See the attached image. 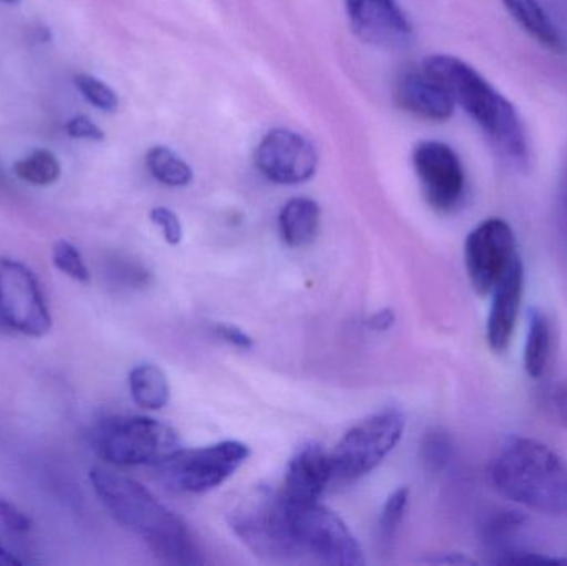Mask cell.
<instances>
[{"mask_svg":"<svg viewBox=\"0 0 567 566\" xmlns=\"http://www.w3.org/2000/svg\"><path fill=\"white\" fill-rule=\"evenodd\" d=\"M52 263L62 275L79 282L90 281L89 266H86L82 253L66 239H60L53 245Z\"/></svg>","mask_w":567,"mask_h":566,"instance_id":"cell-26","label":"cell"},{"mask_svg":"<svg viewBox=\"0 0 567 566\" xmlns=\"http://www.w3.org/2000/svg\"><path fill=\"white\" fill-rule=\"evenodd\" d=\"M259 172L278 185H300L316 175L319 153L299 133L275 128L261 140L255 153Z\"/></svg>","mask_w":567,"mask_h":566,"instance_id":"cell-12","label":"cell"},{"mask_svg":"<svg viewBox=\"0 0 567 566\" xmlns=\"http://www.w3.org/2000/svg\"><path fill=\"white\" fill-rule=\"evenodd\" d=\"M146 168L153 178L173 188H183L193 182V169L168 146H153L146 153Z\"/></svg>","mask_w":567,"mask_h":566,"instance_id":"cell-21","label":"cell"},{"mask_svg":"<svg viewBox=\"0 0 567 566\" xmlns=\"http://www.w3.org/2000/svg\"><path fill=\"white\" fill-rule=\"evenodd\" d=\"M330 482L332 465L329 452L319 444H307L290 459L279 495L287 505L312 504L319 502Z\"/></svg>","mask_w":567,"mask_h":566,"instance_id":"cell-14","label":"cell"},{"mask_svg":"<svg viewBox=\"0 0 567 566\" xmlns=\"http://www.w3.org/2000/svg\"><path fill=\"white\" fill-rule=\"evenodd\" d=\"M320 229V206L310 198H292L279 213V233L290 248H303L316 241Z\"/></svg>","mask_w":567,"mask_h":566,"instance_id":"cell-17","label":"cell"},{"mask_svg":"<svg viewBox=\"0 0 567 566\" xmlns=\"http://www.w3.org/2000/svg\"><path fill=\"white\" fill-rule=\"evenodd\" d=\"M93 442L99 457L118 467L156 465L179 449L175 429L143 415L106 419L96 429Z\"/></svg>","mask_w":567,"mask_h":566,"instance_id":"cell-4","label":"cell"},{"mask_svg":"<svg viewBox=\"0 0 567 566\" xmlns=\"http://www.w3.org/2000/svg\"><path fill=\"white\" fill-rule=\"evenodd\" d=\"M551 356V326L545 312L529 311L528 336L525 344V369L533 379H539L548 368Z\"/></svg>","mask_w":567,"mask_h":566,"instance_id":"cell-20","label":"cell"},{"mask_svg":"<svg viewBox=\"0 0 567 566\" xmlns=\"http://www.w3.org/2000/svg\"><path fill=\"white\" fill-rule=\"evenodd\" d=\"M0 322L29 338H42L52 329L35 275L12 258H0Z\"/></svg>","mask_w":567,"mask_h":566,"instance_id":"cell-8","label":"cell"},{"mask_svg":"<svg viewBox=\"0 0 567 566\" xmlns=\"http://www.w3.org/2000/svg\"><path fill=\"white\" fill-rule=\"evenodd\" d=\"M30 518L23 512H20L16 505L0 497V542H3V535L7 537H22L30 532ZM7 545V544H6Z\"/></svg>","mask_w":567,"mask_h":566,"instance_id":"cell-27","label":"cell"},{"mask_svg":"<svg viewBox=\"0 0 567 566\" xmlns=\"http://www.w3.org/2000/svg\"><path fill=\"white\" fill-rule=\"evenodd\" d=\"M282 505L290 534L300 554L306 552L327 565H365L362 547L336 512L319 502L303 505H287L282 502Z\"/></svg>","mask_w":567,"mask_h":566,"instance_id":"cell-7","label":"cell"},{"mask_svg":"<svg viewBox=\"0 0 567 566\" xmlns=\"http://www.w3.org/2000/svg\"><path fill=\"white\" fill-rule=\"evenodd\" d=\"M17 178L33 186H50L60 178L59 159L49 150H35L27 158L19 159L13 165Z\"/></svg>","mask_w":567,"mask_h":566,"instance_id":"cell-22","label":"cell"},{"mask_svg":"<svg viewBox=\"0 0 567 566\" xmlns=\"http://www.w3.org/2000/svg\"><path fill=\"white\" fill-rule=\"evenodd\" d=\"M412 159L426 203L442 215L455 212L466 192L465 169L455 150L446 143L425 140L415 146Z\"/></svg>","mask_w":567,"mask_h":566,"instance_id":"cell-10","label":"cell"},{"mask_svg":"<svg viewBox=\"0 0 567 566\" xmlns=\"http://www.w3.org/2000/svg\"><path fill=\"white\" fill-rule=\"evenodd\" d=\"M516 255L515 233L505 219L480 223L465 243L466 272L473 289L480 296L492 295Z\"/></svg>","mask_w":567,"mask_h":566,"instance_id":"cell-11","label":"cell"},{"mask_svg":"<svg viewBox=\"0 0 567 566\" xmlns=\"http://www.w3.org/2000/svg\"><path fill=\"white\" fill-rule=\"evenodd\" d=\"M543 398L549 414L567 431V384L549 385Z\"/></svg>","mask_w":567,"mask_h":566,"instance_id":"cell-29","label":"cell"},{"mask_svg":"<svg viewBox=\"0 0 567 566\" xmlns=\"http://www.w3.org/2000/svg\"><path fill=\"white\" fill-rule=\"evenodd\" d=\"M393 319H395V316H393L390 309H386V311L377 312V315L370 319V326H372L373 329H389L390 326L393 325Z\"/></svg>","mask_w":567,"mask_h":566,"instance_id":"cell-33","label":"cell"},{"mask_svg":"<svg viewBox=\"0 0 567 566\" xmlns=\"http://www.w3.org/2000/svg\"><path fill=\"white\" fill-rule=\"evenodd\" d=\"M130 392L140 408L159 411L169 402L172 389L165 372L155 364H140L130 372Z\"/></svg>","mask_w":567,"mask_h":566,"instance_id":"cell-19","label":"cell"},{"mask_svg":"<svg viewBox=\"0 0 567 566\" xmlns=\"http://www.w3.org/2000/svg\"><path fill=\"white\" fill-rule=\"evenodd\" d=\"M395 100L420 119L445 122L455 112L452 95L423 69H406L395 83Z\"/></svg>","mask_w":567,"mask_h":566,"instance_id":"cell-16","label":"cell"},{"mask_svg":"<svg viewBox=\"0 0 567 566\" xmlns=\"http://www.w3.org/2000/svg\"><path fill=\"white\" fill-rule=\"evenodd\" d=\"M231 527L259 557L286 562L300 554L279 495L262 494L255 504L235 512Z\"/></svg>","mask_w":567,"mask_h":566,"instance_id":"cell-9","label":"cell"},{"mask_svg":"<svg viewBox=\"0 0 567 566\" xmlns=\"http://www.w3.org/2000/svg\"><path fill=\"white\" fill-rule=\"evenodd\" d=\"M213 331H215L216 336H219L223 341L236 346V348L251 349L252 346H255L251 336L246 335L238 326L223 325V322H219V325L213 326Z\"/></svg>","mask_w":567,"mask_h":566,"instance_id":"cell-31","label":"cell"},{"mask_svg":"<svg viewBox=\"0 0 567 566\" xmlns=\"http://www.w3.org/2000/svg\"><path fill=\"white\" fill-rule=\"evenodd\" d=\"M405 418L396 409L377 412L353 425L330 452L332 482L349 484L379 467L402 439Z\"/></svg>","mask_w":567,"mask_h":566,"instance_id":"cell-5","label":"cell"},{"mask_svg":"<svg viewBox=\"0 0 567 566\" xmlns=\"http://www.w3.org/2000/svg\"><path fill=\"white\" fill-rule=\"evenodd\" d=\"M526 518L519 512H502L495 515L485 527V542L489 547L506 555L513 550V538L525 527Z\"/></svg>","mask_w":567,"mask_h":566,"instance_id":"cell-23","label":"cell"},{"mask_svg":"<svg viewBox=\"0 0 567 566\" xmlns=\"http://www.w3.org/2000/svg\"><path fill=\"white\" fill-rule=\"evenodd\" d=\"M150 219L158 226L168 245L178 246L183 241V225L175 212L165 206H156L150 212Z\"/></svg>","mask_w":567,"mask_h":566,"instance_id":"cell-28","label":"cell"},{"mask_svg":"<svg viewBox=\"0 0 567 566\" xmlns=\"http://www.w3.org/2000/svg\"><path fill=\"white\" fill-rule=\"evenodd\" d=\"M426 461L433 465V467H443L449 461L450 444L446 441L445 435H432L429 438V442L425 444Z\"/></svg>","mask_w":567,"mask_h":566,"instance_id":"cell-32","label":"cell"},{"mask_svg":"<svg viewBox=\"0 0 567 566\" xmlns=\"http://www.w3.org/2000/svg\"><path fill=\"white\" fill-rule=\"evenodd\" d=\"M559 209H561L563 223L567 229V162L561 176V185H559Z\"/></svg>","mask_w":567,"mask_h":566,"instance_id":"cell-34","label":"cell"},{"mask_svg":"<svg viewBox=\"0 0 567 566\" xmlns=\"http://www.w3.org/2000/svg\"><path fill=\"white\" fill-rule=\"evenodd\" d=\"M65 132L70 138L92 140V142H103L105 132L99 125L92 122L86 115H76L65 123Z\"/></svg>","mask_w":567,"mask_h":566,"instance_id":"cell-30","label":"cell"},{"mask_svg":"<svg viewBox=\"0 0 567 566\" xmlns=\"http://www.w3.org/2000/svg\"><path fill=\"white\" fill-rule=\"evenodd\" d=\"M503 497L553 517H567V465L543 442L512 438L489 469Z\"/></svg>","mask_w":567,"mask_h":566,"instance_id":"cell-3","label":"cell"},{"mask_svg":"<svg viewBox=\"0 0 567 566\" xmlns=\"http://www.w3.org/2000/svg\"><path fill=\"white\" fill-rule=\"evenodd\" d=\"M352 32L362 42L395 47L412 35V23L396 0H346Z\"/></svg>","mask_w":567,"mask_h":566,"instance_id":"cell-13","label":"cell"},{"mask_svg":"<svg viewBox=\"0 0 567 566\" xmlns=\"http://www.w3.org/2000/svg\"><path fill=\"white\" fill-rule=\"evenodd\" d=\"M249 447L223 441L198 449H178L155 465L159 481L183 494H206L225 484L248 461Z\"/></svg>","mask_w":567,"mask_h":566,"instance_id":"cell-6","label":"cell"},{"mask_svg":"<svg viewBox=\"0 0 567 566\" xmlns=\"http://www.w3.org/2000/svg\"><path fill=\"white\" fill-rule=\"evenodd\" d=\"M422 69L468 113L502 158L515 166L528 163V136L518 110L478 70L446 53L426 56Z\"/></svg>","mask_w":567,"mask_h":566,"instance_id":"cell-2","label":"cell"},{"mask_svg":"<svg viewBox=\"0 0 567 566\" xmlns=\"http://www.w3.org/2000/svg\"><path fill=\"white\" fill-rule=\"evenodd\" d=\"M0 2H3V3H19L20 0H0Z\"/></svg>","mask_w":567,"mask_h":566,"instance_id":"cell-35","label":"cell"},{"mask_svg":"<svg viewBox=\"0 0 567 566\" xmlns=\"http://www.w3.org/2000/svg\"><path fill=\"white\" fill-rule=\"evenodd\" d=\"M409 488H399L386 501L379 521V542L382 548H389L395 541L403 515L409 507Z\"/></svg>","mask_w":567,"mask_h":566,"instance_id":"cell-24","label":"cell"},{"mask_svg":"<svg viewBox=\"0 0 567 566\" xmlns=\"http://www.w3.org/2000/svg\"><path fill=\"white\" fill-rule=\"evenodd\" d=\"M503 3H505L508 12L512 13L513 19L536 42L542 43V45L553 50V52H561L565 49L558 29H556L555 23L551 22L545 9L539 6L538 0H503Z\"/></svg>","mask_w":567,"mask_h":566,"instance_id":"cell-18","label":"cell"},{"mask_svg":"<svg viewBox=\"0 0 567 566\" xmlns=\"http://www.w3.org/2000/svg\"><path fill=\"white\" fill-rule=\"evenodd\" d=\"M525 291V268L522 258L516 255L505 275L493 289V305L486 325V339L493 351L505 352L515 335L519 308Z\"/></svg>","mask_w":567,"mask_h":566,"instance_id":"cell-15","label":"cell"},{"mask_svg":"<svg viewBox=\"0 0 567 566\" xmlns=\"http://www.w3.org/2000/svg\"><path fill=\"white\" fill-rule=\"evenodd\" d=\"M90 482L110 515L142 538L156 557L173 565L203 564L198 545L185 522L148 488L105 467L92 469Z\"/></svg>","mask_w":567,"mask_h":566,"instance_id":"cell-1","label":"cell"},{"mask_svg":"<svg viewBox=\"0 0 567 566\" xmlns=\"http://www.w3.org/2000/svg\"><path fill=\"white\" fill-rule=\"evenodd\" d=\"M73 82H75V86L82 93L83 99L96 109L109 113L116 112V109H118L120 100L115 90L102 80L96 79V76L89 75V73H79Z\"/></svg>","mask_w":567,"mask_h":566,"instance_id":"cell-25","label":"cell"}]
</instances>
